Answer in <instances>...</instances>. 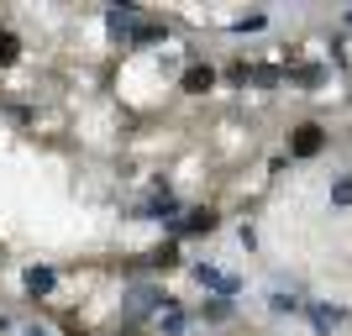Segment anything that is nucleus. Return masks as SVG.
Returning a JSON list of instances; mask_svg holds the SVG:
<instances>
[{
	"instance_id": "1",
	"label": "nucleus",
	"mask_w": 352,
	"mask_h": 336,
	"mask_svg": "<svg viewBox=\"0 0 352 336\" xmlns=\"http://www.w3.org/2000/svg\"><path fill=\"white\" fill-rule=\"evenodd\" d=\"M168 305H179L174 294L163 289L158 278H137V284H121L116 294V326H132V331H147Z\"/></svg>"
},
{
	"instance_id": "2",
	"label": "nucleus",
	"mask_w": 352,
	"mask_h": 336,
	"mask_svg": "<svg viewBox=\"0 0 352 336\" xmlns=\"http://www.w3.org/2000/svg\"><path fill=\"white\" fill-rule=\"evenodd\" d=\"M326 147H331V126H321V121H294L284 132V158L289 163H316L326 158Z\"/></svg>"
},
{
	"instance_id": "3",
	"label": "nucleus",
	"mask_w": 352,
	"mask_h": 336,
	"mask_svg": "<svg viewBox=\"0 0 352 336\" xmlns=\"http://www.w3.org/2000/svg\"><path fill=\"white\" fill-rule=\"evenodd\" d=\"M58 284H63V273H58L53 263H27V268H21V294H27L32 305L58 300Z\"/></svg>"
},
{
	"instance_id": "4",
	"label": "nucleus",
	"mask_w": 352,
	"mask_h": 336,
	"mask_svg": "<svg viewBox=\"0 0 352 336\" xmlns=\"http://www.w3.org/2000/svg\"><path fill=\"white\" fill-rule=\"evenodd\" d=\"M174 85H179V95L200 100V95H210V89L221 85V69H216L210 58H190L184 69H179V79H174Z\"/></svg>"
},
{
	"instance_id": "5",
	"label": "nucleus",
	"mask_w": 352,
	"mask_h": 336,
	"mask_svg": "<svg viewBox=\"0 0 352 336\" xmlns=\"http://www.w3.org/2000/svg\"><path fill=\"white\" fill-rule=\"evenodd\" d=\"M168 37H174V27H168L163 16L147 11L142 21L132 27V53H163V47H168Z\"/></svg>"
},
{
	"instance_id": "6",
	"label": "nucleus",
	"mask_w": 352,
	"mask_h": 336,
	"mask_svg": "<svg viewBox=\"0 0 352 336\" xmlns=\"http://www.w3.org/2000/svg\"><path fill=\"white\" fill-rule=\"evenodd\" d=\"M326 79H331V63L326 58H300L289 63V89H300V95H316V89H326Z\"/></svg>"
},
{
	"instance_id": "7",
	"label": "nucleus",
	"mask_w": 352,
	"mask_h": 336,
	"mask_svg": "<svg viewBox=\"0 0 352 336\" xmlns=\"http://www.w3.org/2000/svg\"><path fill=\"white\" fill-rule=\"evenodd\" d=\"M305 321H310V331H316V336H331L337 326H347V305H337V300H310Z\"/></svg>"
},
{
	"instance_id": "8",
	"label": "nucleus",
	"mask_w": 352,
	"mask_h": 336,
	"mask_svg": "<svg viewBox=\"0 0 352 336\" xmlns=\"http://www.w3.org/2000/svg\"><path fill=\"white\" fill-rule=\"evenodd\" d=\"M216 232H221V210L216 205H190L184 221H179V242H184V236H216Z\"/></svg>"
},
{
	"instance_id": "9",
	"label": "nucleus",
	"mask_w": 352,
	"mask_h": 336,
	"mask_svg": "<svg viewBox=\"0 0 352 336\" xmlns=\"http://www.w3.org/2000/svg\"><path fill=\"white\" fill-rule=\"evenodd\" d=\"M279 85H289V69H284L279 58H274V63L252 58L248 63V89H263V95H268V89H279Z\"/></svg>"
},
{
	"instance_id": "10",
	"label": "nucleus",
	"mask_w": 352,
	"mask_h": 336,
	"mask_svg": "<svg viewBox=\"0 0 352 336\" xmlns=\"http://www.w3.org/2000/svg\"><path fill=\"white\" fill-rule=\"evenodd\" d=\"M147 273H174L179 263H184V252H179V242H168V236H163V242H153V247H147Z\"/></svg>"
},
{
	"instance_id": "11",
	"label": "nucleus",
	"mask_w": 352,
	"mask_h": 336,
	"mask_svg": "<svg viewBox=\"0 0 352 336\" xmlns=\"http://www.w3.org/2000/svg\"><path fill=\"white\" fill-rule=\"evenodd\" d=\"M305 289H300V284H289V289H274L268 294V310H274V315H305Z\"/></svg>"
},
{
	"instance_id": "12",
	"label": "nucleus",
	"mask_w": 352,
	"mask_h": 336,
	"mask_svg": "<svg viewBox=\"0 0 352 336\" xmlns=\"http://www.w3.org/2000/svg\"><path fill=\"white\" fill-rule=\"evenodd\" d=\"M195 315H200L206 326H226V321H236V300H221V294H206Z\"/></svg>"
},
{
	"instance_id": "13",
	"label": "nucleus",
	"mask_w": 352,
	"mask_h": 336,
	"mask_svg": "<svg viewBox=\"0 0 352 336\" xmlns=\"http://www.w3.org/2000/svg\"><path fill=\"white\" fill-rule=\"evenodd\" d=\"M190 321H195V315L184 305H168L158 321H153V331H158V336H184V331H190Z\"/></svg>"
},
{
	"instance_id": "14",
	"label": "nucleus",
	"mask_w": 352,
	"mask_h": 336,
	"mask_svg": "<svg viewBox=\"0 0 352 336\" xmlns=\"http://www.w3.org/2000/svg\"><path fill=\"white\" fill-rule=\"evenodd\" d=\"M21 58H27V43H21V32H16V27H0V69H16Z\"/></svg>"
},
{
	"instance_id": "15",
	"label": "nucleus",
	"mask_w": 352,
	"mask_h": 336,
	"mask_svg": "<svg viewBox=\"0 0 352 336\" xmlns=\"http://www.w3.org/2000/svg\"><path fill=\"white\" fill-rule=\"evenodd\" d=\"M226 32H232V37H248V32H268V11H242V16H232V21H226Z\"/></svg>"
},
{
	"instance_id": "16",
	"label": "nucleus",
	"mask_w": 352,
	"mask_h": 336,
	"mask_svg": "<svg viewBox=\"0 0 352 336\" xmlns=\"http://www.w3.org/2000/svg\"><path fill=\"white\" fill-rule=\"evenodd\" d=\"M248 63L252 58H242V53L226 58V63H221V85H226V89H248Z\"/></svg>"
},
{
	"instance_id": "17",
	"label": "nucleus",
	"mask_w": 352,
	"mask_h": 336,
	"mask_svg": "<svg viewBox=\"0 0 352 336\" xmlns=\"http://www.w3.org/2000/svg\"><path fill=\"white\" fill-rule=\"evenodd\" d=\"M326 200H331V210H352V174H337V179H331Z\"/></svg>"
},
{
	"instance_id": "18",
	"label": "nucleus",
	"mask_w": 352,
	"mask_h": 336,
	"mask_svg": "<svg viewBox=\"0 0 352 336\" xmlns=\"http://www.w3.org/2000/svg\"><path fill=\"white\" fill-rule=\"evenodd\" d=\"M6 116H11V126H32V121H37V105L32 100H6Z\"/></svg>"
},
{
	"instance_id": "19",
	"label": "nucleus",
	"mask_w": 352,
	"mask_h": 336,
	"mask_svg": "<svg viewBox=\"0 0 352 336\" xmlns=\"http://www.w3.org/2000/svg\"><path fill=\"white\" fill-rule=\"evenodd\" d=\"M352 37L347 32H342V37H331V47H326V63H331V69H347V58H352Z\"/></svg>"
},
{
	"instance_id": "20",
	"label": "nucleus",
	"mask_w": 352,
	"mask_h": 336,
	"mask_svg": "<svg viewBox=\"0 0 352 336\" xmlns=\"http://www.w3.org/2000/svg\"><path fill=\"white\" fill-rule=\"evenodd\" d=\"M236 242H242V252H258V226L242 221V226H236Z\"/></svg>"
},
{
	"instance_id": "21",
	"label": "nucleus",
	"mask_w": 352,
	"mask_h": 336,
	"mask_svg": "<svg viewBox=\"0 0 352 336\" xmlns=\"http://www.w3.org/2000/svg\"><path fill=\"white\" fill-rule=\"evenodd\" d=\"M16 336H58V326H47V321H27Z\"/></svg>"
},
{
	"instance_id": "22",
	"label": "nucleus",
	"mask_w": 352,
	"mask_h": 336,
	"mask_svg": "<svg viewBox=\"0 0 352 336\" xmlns=\"http://www.w3.org/2000/svg\"><path fill=\"white\" fill-rule=\"evenodd\" d=\"M0 111H6V89H0Z\"/></svg>"
},
{
	"instance_id": "23",
	"label": "nucleus",
	"mask_w": 352,
	"mask_h": 336,
	"mask_svg": "<svg viewBox=\"0 0 352 336\" xmlns=\"http://www.w3.org/2000/svg\"><path fill=\"white\" fill-rule=\"evenodd\" d=\"M342 21H347V27H352V11H347V16H342Z\"/></svg>"
},
{
	"instance_id": "24",
	"label": "nucleus",
	"mask_w": 352,
	"mask_h": 336,
	"mask_svg": "<svg viewBox=\"0 0 352 336\" xmlns=\"http://www.w3.org/2000/svg\"><path fill=\"white\" fill-rule=\"evenodd\" d=\"M347 100H352V89H347Z\"/></svg>"
},
{
	"instance_id": "25",
	"label": "nucleus",
	"mask_w": 352,
	"mask_h": 336,
	"mask_svg": "<svg viewBox=\"0 0 352 336\" xmlns=\"http://www.w3.org/2000/svg\"><path fill=\"white\" fill-rule=\"evenodd\" d=\"M0 252H6V247H0Z\"/></svg>"
}]
</instances>
